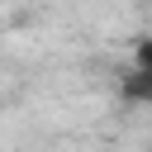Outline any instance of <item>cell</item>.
<instances>
[{
	"instance_id": "1",
	"label": "cell",
	"mask_w": 152,
	"mask_h": 152,
	"mask_svg": "<svg viewBox=\"0 0 152 152\" xmlns=\"http://www.w3.org/2000/svg\"><path fill=\"white\" fill-rule=\"evenodd\" d=\"M133 57H138V71H147V76H152V33L138 43V52H133Z\"/></svg>"
}]
</instances>
